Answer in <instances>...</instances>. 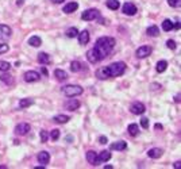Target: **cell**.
Listing matches in <instances>:
<instances>
[{
	"mask_svg": "<svg viewBox=\"0 0 181 169\" xmlns=\"http://www.w3.org/2000/svg\"><path fill=\"white\" fill-rule=\"evenodd\" d=\"M162 30H164V31H170V30H173V22H172L170 19H165L162 22Z\"/></svg>",
	"mask_w": 181,
	"mask_h": 169,
	"instance_id": "83f0119b",
	"label": "cell"
},
{
	"mask_svg": "<svg viewBox=\"0 0 181 169\" xmlns=\"http://www.w3.org/2000/svg\"><path fill=\"white\" fill-rule=\"evenodd\" d=\"M181 166V161H177V162H175V169H180Z\"/></svg>",
	"mask_w": 181,
	"mask_h": 169,
	"instance_id": "60d3db41",
	"label": "cell"
},
{
	"mask_svg": "<svg viewBox=\"0 0 181 169\" xmlns=\"http://www.w3.org/2000/svg\"><path fill=\"white\" fill-rule=\"evenodd\" d=\"M99 141H100V144H102V145H105L108 142V139H107V137H105V135H102V137L99 138Z\"/></svg>",
	"mask_w": 181,
	"mask_h": 169,
	"instance_id": "ab89813d",
	"label": "cell"
},
{
	"mask_svg": "<svg viewBox=\"0 0 181 169\" xmlns=\"http://www.w3.org/2000/svg\"><path fill=\"white\" fill-rule=\"evenodd\" d=\"M69 119H70V116L60 114V115H56V116L53 118V121H54V122H57V123L64 124V123H66V122H69Z\"/></svg>",
	"mask_w": 181,
	"mask_h": 169,
	"instance_id": "d4e9b609",
	"label": "cell"
},
{
	"mask_svg": "<svg viewBox=\"0 0 181 169\" xmlns=\"http://www.w3.org/2000/svg\"><path fill=\"white\" fill-rule=\"evenodd\" d=\"M124 72H126V64H124L123 61H118V62H112L108 66L99 68L95 74L97 79L105 80V79H111V77H119Z\"/></svg>",
	"mask_w": 181,
	"mask_h": 169,
	"instance_id": "6da1fadb",
	"label": "cell"
},
{
	"mask_svg": "<svg viewBox=\"0 0 181 169\" xmlns=\"http://www.w3.org/2000/svg\"><path fill=\"white\" fill-rule=\"evenodd\" d=\"M30 130H31V126L29 123H19V124H16V127L14 131H15L16 135H26Z\"/></svg>",
	"mask_w": 181,
	"mask_h": 169,
	"instance_id": "30bf717a",
	"label": "cell"
},
{
	"mask_svg": "<svg viewBox=\"0 0 181 169\" xmlns=\"http://www.w3.org/2000/svg\"><path fill=\"white\" fill-rule=\"evenodd\" d=\"M65 107H66V110H69V111H76L80 107V102L77 99H69L65 103Z\"/></svg>",
	"mask_w": 181,
	"mask_h": 169,
	"instance_id": "5bb4252c",
	"label": "cell"
},
{
	"mask_svg": "<svg viewBox=\"0 0 181 169\" xmlns=\"http://www.w3.org/2000/svg\"><path fill=\"white\" fill-rule=\"evenodd\" d=\"M124 15H128V16H133L138 12V8L135 7V4L133 3H124L123 4V8H122Z\"/></svg>",
	"mask_w": 181,
	"mask_h": 169,
	"instance_id": "8fae6325",
	"label": "cell"
},
{
	"mask_svg": "<svg viewBox=\"0 0 181 169\" xmlns=\"http://www.w3.org/2000/svg\"><path fill=\"white\" fill-rule=\"evenodd\" d=\"M175 100H176V102H180V95H176V98H175Z\"/></svg>",
	"mask_w": 181,
	"mask_h": 169,
	"instance_id": "f6af8a7d",
	"label": "cell"
},
{
	"mask_svg": "<svg viewBox=\"0 0 181 169\" xmlns=\"http://www.w3.org/2000/svg\"><path fill=\"white\" fill-rule=\"evenodd\" d=\"M38 62L42 65H48L50 64V57H49V54H46V53H39L38 54Z\"/></svg>",
	"mask_w": 181,
	"mask_h": 169,
	"instance_id": "7402d4cb",
	"label": "cell"
},
{
	"mask_svg": "<svg viewBox=\"0 0 181 169\" xmlns=\"http://www.w3.org/2000/svg\"><path fill=\"white\" fill-rule=\"evenodd\" d=\"M166 46H168V48L170 49V50H175L176 46H177V45H176V42L173 41V39H169V41L166 42Z\"/></svg>",
	"mask_w": 181,
	"mask_h": 169,
	"instance_id": "74e56055",
	"label": "cell"
},
{
	"mask_svg": "<svg viewBox=\"0 0 181 169\" xmlns=\"http://www.w3.org/2000/svg\"><path fill=\"white\" fill-rule=\"evenodd\" d=\"M87 161H88L91 165H93V166L99 165V162H97V153H96V152H93V150H88V152H87Z\"/></svg>",
	"mask_w": 181,
	"mask_h": 169,
	"instance_id": "7c38bea8",
	"label": "cell"
},
{
	"mask_svg": "<svg viewBox=\"0 0 181 169\" xmlns=\"http://www.w3.org/2000/svg\"><path fill=\"white\" fill-rule=\"evenodd\" d=\"M87 58H88V61L91 62V64H97V62H100V61H102V57H100L99 51L96 50L95 48L87 51Z\"/></svg>",
	"mask_w": 181,
	"mask_h": 169,
	"instance_id": "8992f818",
	"label": "cell"
},
{
	"mask_svg": "<svg viewBox=\"0 0 181 169\" xmlns=\"http://www.w3.org/2000/svg\"><path fill=\"white\" fill-rule=\"evenodd\" d=\"M49 137H50L53 141H57L58 138H60V130H58V129H54V130H51Z\"/></svg>",
	"mask_w": 181,
	"mask_h": 169,
	"instance_id": "836d02e7",
	"label": "cell"
},
{
	"mask_svg": "<svg viewBox=\"0 0 181 169\" xmlns=\"http://www.w3.org/2000/svg\"><path fill=\"white\" fill-rule=\"evenodd\" d=\"M168 4L170 7H173V8H176V7H180L181 0H168Z\"/></svg>",
	"mask_w": 181,
	"mask_h": 169,
	"instance_id": "d590c367",
	"label": "cell"
},
{
	"mask_svg": "<svg viewBox=\"0 0 181 169\" xmlns=\"http://www.w3.org/2000/svg\"><path fill=\"white\" fill-rule=\"evenodd\" d=\"M146 32H147V35H150V37H158L159 35V29L157 27V26H150V27H147V30H146Z\"/></svg>",
	"mask_w": 181,
	"mask_h": 169,
	"instance_id": "4316f807",
	"label": "cell"
},
{
	"mask_svg": "<svg viewBox=\"0 0 181 169\" xmlns=\"http://www.w3.org/2000/svg\"><path fill=\"white\" fill-rule=\"evenodd\" d=\"M8 50H10V46L7 45V43H1V45H0V54H3V53H7Z\"/></svg>",
	"mask_w": 181,
	"mask_h": 169,
	"instance_id": "8d00e7d4",
	"label": "cell"
},
{
	"mask_svg": "<svg viewBox=\"0 0 181 169\" xmlns=\"http://www.w3.org/2000/svg\"><path fill=\"white\" fill-rule=\"evenodd\" d=\"M84 92V90L80 85H74V84H69V85H65L62 88V93L68 98H76V96H80Z\"/></svg>",
	"mask_w": 181,
	"mask_h": 169,
	"instance_id": "3957f363",
	"label": "cell"
},
{
	"mask_svg": "<svg viewBox=\"0 0 181 169\" xmlns=\"http://www.w3.org/2000/svg\"><path fill=\"white\" fill-rule=\"evenodd\" d=\"M127 131H128V134H130L131 137H135V135H138V133H139V126L135 124V123H131L127 127Z\"/></svg>",
	"mask_w": 181,
	"mask_h": 169,
	"instance_id": "cb8c5ba5",
	"label": "cell"
},
{
	"mask_svg": "<svg viewBox=\"0 0 181 169\" xmlns=\"http://www.w3.org/2000/svg\"><path fill=\"white\" fill-rule=\"evenodd\" d=\"M39 138H41L42 142H46L49 139V133L46 130H41L39 131Z\"/></svg>",
	"mask_w": 181,
	"mask_h": 169,
	"instance_id": "e575fe53",
	"label": "cell"
},
{
	"mask_svg": "<svg viewBox=\"0 0 181 169\" xmlns=\"http://www.w3.org/2000/svg\"><path fill=\"white\" fill-rule=\"evenodd\" d=\"M7 168V166H4V165H1V166H0V169H6Z\"/></svg>",
	"mask_w": 181,
	"mask_h": 169,
	"instance_id": "c3c4849f",
	"label": "cell"
},
{
	"mask_svg": "<svg viewBox=\"0 0 181 169\" xmlns=\"http://www.w3.org/2000/svg\"><path fill=\"white\" fill-rule=\"evenodd\" d=\"M37 160H38L39 164L46 165V164H49V161H50V154H49L48 152H39L38 156H37Z\"/></svg>",
	"mask_w": 181,
	"mask_h": 169,
	"instance_id": "4fadbf2b",
	"label": "cell"
},
{
	"mask_svg": "<svg viewBox=\"0 0 181 169\" xmlns=\"http://www.w3.org/2000/svg\"><path fill=\"white\" fill-rule=\"evenodd\" d=\"M50 1H53V3H56V4H60V3H62V1H65V0H50Z\"/></svg>",
	"mask_w": 181,
	"mask_h": 169,
	"instance_id": "7bdbcfd3",
	"label": "cell"
},
{
	"mask_svg": "<svg viewBox=\"0 0 181 169\" xmlns=\"http://www.w3.org/2000/svg\"><path fill=\"white\" fill-rule=\"evenodd\" d=\"M83 69V65L80 61H72V64H70V70L72 72H80V70Z\"/></svg>",
	"mask_w": 181,
	"mask_h": 169,
	"instance_id": "f1b7e54d",
	"label": "cell"
},
{
	"mask_svg": "<svg viewBox=\"0 0 181 169\" xmlns=\"http://www.w3.org/2000/svg\"><path fill=\"white\" fill-rule=\"evenodd\" d=\"M141 126L143 129H149V119L147 118H142L141 119Z\"/></svg>",
	"mask_w": 181,
	"mask_h": 169,
	"instance_id": "f35d334b",
	"label": "cell"
},
{
	"mask_svg": "<svg viewBox=\"0 0 181 169\" xmlns=\"http://www.w3.org/2000/svg\"><path fill=\"white\" fill-rule=\"evenodd\" d=\"M54 77L58 80V81H65L68 79V73L62 69H56L54 70Z\"/></svg>",
	"mask_w": 181,
	"mask_h": 169,
	"instance_id": "d6986e66",
	"label": "cell"
},
{
	"mask_svg": "<svg viewBox=\"0 0 181 169\" xmlns=\"http://www.w3.org/2000/svg\"><path fill=\"white\" fill-rule=\"evenodd\" d=\"M108 160H111V153L108 150H103L102 153H99L97 156V162H105Z\"/></svg>",
	"mask_w": 181,
	"mask_h": 169,
	"instance_id": "ffe728a7",
	"label": "cell"
},
{
	"mask_svg": "<svg viewBox=\"0 0 181 169\" xmlns=\"http://www.w3.org/2000/svg\"><path fill=\"white\" fill-rule=\"evenodd\" d=\"M126 149H127V144L124 141H116V142L111 144V150H119V152H122V150H126Z\"/></svg>",
	"mask_w": 181,
	"mask_h": 169,
	"instance_id": "ac0fdd59",
	"label": "cell"
},
{
	"mask_svg": "<svg viewBox=\"0 0 181 169\" xmlns=\"http://www.w3.org/2000/svg\"><path fill=\"white\" fill-rule=\"evenodd\" d=\"M130 111L133 112L134 115H141L143 114V112L146 111V107H145V104L141 102H134L133 104L130 105Z\"/></svg>",
	"mask_w": 181,
	"mask_h": 169,
	"instance_id": "ba28073f",
	"label": "cell"
},
{
	"mask_svg": "<svg viewBox=\"0 0 181 169\" xmlns=\"http://www.w3.org/2000/svg\"><path fill=\"white\" fill-rule=\"evenodd\" d=\"M115 41L112 37H102L96 41V45H95V49L99 51V54L102 57V60H104L110 53L112 51V49L115 48Z\"/></svg>",
	"mask_w": 181,
	"mask_h": 169,
	"instance_id": "7a4b0ae2",
	"label": "cell"
},
{
	"mask_svg": "<svg viewBox=\"0 0 181 169\" xmlns=\"http://www.w3.org/2000/svg\"><path fill=\"white\" fill-rule=\"evenodd\" d=\"M0 80H1V81H4L7 85H11V84L14 83L12 77H11L10 74H1V76H0Z\"/></svg>",
	"mask_w": 181,
	"mask_h": 169,
	"instance_id": "d6a6232c",
	"label": "cell"
},
{
	"mask_svg": "<svg viewBox=\"0 0 181 169\" xmlns=\"http://www.w3.org/2000/svg\"><path fill=\"white\" fill-rule=\"evenodd\" d=\"M105 6L110 8V10H118L119 8V1L118 0H107V3H105Z\"/></svg>",
	"mask_w": 181,
	"mask_h": 169,
	"instance_id": "f546056e",
	"label": "cell"
},
{
	"mask_svg": "<svg viewBox=\"0 0 181 169\" xmlns=\"http://www.w3.org/2000/svg\"><path fill=\"white\" fill-rule=\"evenodd\" d=\"M99 11L95 10V8H91V10H85L83 14H81V19L83 20H95L99 18Z\"/></svg>",
	"mask_w": 181,
	"mask_h": 169,
	"instance_id": "5b68a950",
	"label": "cell"
},
{
	"mask_svg": "<svg viewBox=\"0 0 181 169\" xmlns=\"http://www.w3.org/2000/svg\"><path fill=\"white\" fill-rule=\"evenodd\" d=\"M162 153H164L162 149H159V147H153V149L147 150V157L157 160V158H159V157L162 156Z\"/></svg>",
	"mask_w": 181,
	"mask_h": 169,
	"instance_id": "2e32d148",
	"label": "cell"
},
{
	"mask_svg": "<svg viewBox=\"0 0 181 169\" xmlns=\"http://www.w3.org/2000/svg\"><path fill=\"white\" fill-rule=\"evenodd\" d=\"M11 69V64L7 61H0V72H8Z\"/></svg>",
	"mask_w": 181,
	"mask_h": 169,
	"instance_id": "1f68e13d",
	"label": "cell"
},
{
	"mask_svg": "<svg viewBox=\"0 0 181 169\" xmlns=\"http://www.w3.org/2000/svg\"><path fill=\"white\" fill-rule=\"evenodd\" d=\"M25 81L26 83H35V81H39L41 80V74L35 70H27L25 73Z\"/></svg>",
	"mask_w": 181,
	"mask_h": 169,
	"instance_id": "52a82bcc",
	"label": "cell"
},
{
	"mask_svg": "<svg viewBox=\"0 0 181 169\" xmlns=\"http://www.w3.org/2000/svg\"><path fill=\"white\" fill-rule=\"evenodd\" d=\"M12 30L7 25H0V41H7L11 38Z\"/></svg>",
	"mask_w": 181,
	"mask_h": 169,
	"instance_id": "9c48e42d",
	"label": "cell"
},
{
	"mask_svg": "<svg viewBox=\"0 0 181 169\" xmlns=\"http://www.w3.org/2000/svg\"><path fill=\"white\" fill-rule=\"evenodd\" d=\"M77 37H79V41L81 45H87L89 42V31L88 30H83L81 32H79Z\"/></svg>",
	"mask_w": 181,
	"mask_h": 169,
	"instance_id": "e0dca14e",
	"label": "cell"
},
{
	"mask_svg": "<svg viewBox=\"0 0 181 169\" xmlns=\"http://www.w3.org/2000/svg\"><path fill=\"white\" fill-rule=\"evenodd\" d=\"M65 34L69 37V38H76L77 35H79V30L76 29V27H69V29L66 30V32Z\"/></svg>",
	"mask_w": 181,
	"mask_h": 169,
	"instance_id": "4dcf8cb0",
	"label": "cell"
},
{
	"mask_svg": "<svg viewBox=\"0 0 181 169\" xmlns=\"http://www.w3.org/2000/svg\"><path fill=\"white\" fill-rule=\"evenodd\" d=\"M166 68H168V62H166L165 60L158 61V62H157V65H156V70L158 72V73H162V72H165Z\"/></svg>",
	"mask_w": 181,
	"mask_h": 169,
	"instance_id": "484cf974",
	"label": "cell"
},
{
	"mask_svg": "<svg viewBox=\"0 0 181 169\" xmlns=\"http://www.w3.org/2000/svg\"><path fill=\"white\" fill-rule=\"evenodd\" d=\"M77 8H79V4H77L76 1H70V3L65 4V6L62 7V11H64L65 14H72V12H74Z\"/></svg>",
	"mask_w": 181,
	"mask_h": 169,
	"instance_id": "9a60e30c",
	"label": "cell"
},
{
	"mask_svg": "<svg viewBox=\"0 0 181 169\" xmlns=\"http://www.w3.org/2000/svg\"><path fill=\"white\" fill-rule=\"evenodd\" d=\"M173 29H180V22H176L175 25H173Z\"/></svg>",
	"mask_w": 181,
	"mask_h": 169,
	"instance_id": "b9f144b4",
	"label": "cell"
},
{
	"mask_svg": "<svg viewBox=\"0 0 181 169\" xmlns=\"http://www.w3.org/2000/svg\"><path fill=\"white\" fill-rule=\"evenodd\" d=\"M104 168H105V169H112V166H111V165H105Z\"/></svg>",
	"mask_w": 181,
	"mask_h": 169,
	"instance_id": "7dc6e473",
	"label": "cell"
},
{
	"mask_svg": "<svg viewBox=\"0 0 181 169\" xmlns=\"http://www.w3.org/2000/svg\"><path fill=\"white\" fill-rule=\"evenodd\" d=\"M42 73H43V74H48V70H46V68L42 66Z\"/></svg>",
	"mask_w": 181,
	"mask_h": 169,
	"instance_id": "ee69618b",
	"label": "cell"
},
{
	"mask_svg": "<svg viewBox=\"0 0 181 169\" xmlns=\"http://www.w3.org/2000/svg\"><path fill=\"white\" fill-rule=\"evenodd\" d=\"M34 104V99H31V98H26V99H22L19 102V108L20 110H25L27 108V107H30V105Z\"/></svg>",
	"mask_w": 181,
	"mask_h": 169,
	"instance_id": "44dd1931",
	"label": "cell"
},
{
	"mask_svg": "<svg viewBox=\"0 0 181 169\" xmlns=\"http://www.w3.org/2000/svg\"><path fill=\"white\" fill-rule=\"evenodd\" d=\"M16 4H18V6H22V4H23V0H18V3H16Z\"/></svg>",
	"mask_w": 181,
	"mask_h": 169,
	"instance_id": "bcb514c9",
	"label": "cell"
},
{
	"mask_svg": "<svg viewBox=\"0 0 181 169\" xmlns=\"http://www.w3.org/2000/svg\"><path fill=\"white\" fill-rule=\"evenodd\" d=\"M29 45L34 46V48H39V46L42 45V39L39 38V37H37V35H32L31 38L29 39Z\"/></svg>",
	"mask_w": 181,
	"mask_h": 169,
	"instance_id": "603a6c76",
	"label": "cell"
},
{
	"mask_svg": "<svg viewBox=\"0 0 181 169\" xmlns=\"http://www.w3.org/2000/svg\"><path fill=\"white\" fill-rule=\"evenodd\" d=\"M151 51H153L151 46L143 45V46H141V48L137 49V51H135V56H137L138 58H146V57H149V56L151 54Z\"/></svg>",
	"mask_w": 181,
	"mask_h": 169,
	"instance_id": "277c9868",
	"label": "cell"
}]
</instances>
